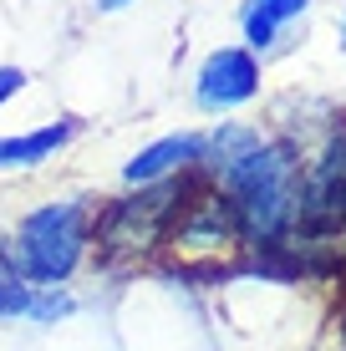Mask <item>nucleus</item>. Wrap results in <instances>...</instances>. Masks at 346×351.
Returning <instances> with one entry per match:
<instances>
[{"label":"nucleus","instance_id":"1a4fd4ad","mask_svg":"<svg viewBox=\"0 0 346 351\" xmlns=\"http://www.w3.org/2000/svg\"><path fill=\"white\" fill-rule=\"evenodd\" d=\"M71 138H77V117H56V123L10 132V138H0V173H26V168L51 163Z\"/></svg>","mask_w":346,"mask_h":351},{"label":"nucleus","instance_id":"6e6552de","mask_svg":"<svg viewBox=\"0 0 346 351\" xmlns=\"http://www.w3.org/2000/svg\"><path fill=\"white\" fill-rule=\"evenodd\" d=\"M311 16V0H245L240 5V31H245V46L255 56L275 51V46L291 36V26Z\"/></svg>","mask_w":346,"mask_h":351},{"label":"nucleus","instance_id":"39448f33","mask_svg":"<svg viewBox=\"0 0 346 351\" xmlns=\"http://www.w3.org/2000/svg\"><path fill=\"white\" fill-rule=\"evenodd\" d=\"M301 209L295 239H341L346 234V117H326L321 138L301 148Z\"/></svg>","mask_w":346,"mask_h":351},{"label":"nucleus","instance_id":"f257e3e1","mask_svg":"<svg viewBox=\"0 0 346 351\" xmlns=\"http://www.w3.org/2000/svg\"><path fill=\"white\" fill-rule=\"evenodd\" d=\"M301 143L285 132H260L255 143L234 163H224L219 173H209V184L230 193V204L240 209L245 239L249 245H270V239H291L295 209H301Z\"/></svg>","mask_w":346,"mask_h":351},{"label":"nucleus","instance_id":"4468645a","mask_svg":"<svg viewBox=\"0 0 346 351\" xmlns=\"http://www.w3.org/2000/svg\"><path fill=\"white\" fill-rule=\"evenodd\" d=\"M336 46H341V56H346V10H341V26H336Z\"/></svg>","mask_w":346,"mask_h":351},{"label":"nucleus","instance_id":"2eb2a0df","mask_svg":"<svg viewBox=\"0 0 346 351\" xmlns=\"http://www.w3.org/2000/svg\"><path fill=\"white\" fill-rule=\"evenodd\" d=\"M341 336H346V316H341Z\"/></svg>","mask_w":346,"mask_h":351},{"label":"nucleus","instance_id":"7ed1b4c3","mask_svg":"<svg viewBox=\"0 0 346 351\" xmlns=\"http://www.w3.org/2000/svg\"><path fill=\"white\" fill-rule=\"evenodd\" d=\"M92 204L87 199H51L36 204L26 219L16 224V234L5 239L16 270L31 285H66L77 275V265L92 250Z\"/></svg>","mask_w":346,"mask_h":351},{"label":"nucleus","instance_id":"f03ea898","mask_svg":"<svg viewBox=\"0 0 346 351\" xmlns=\"http://www.w3.org/2000/svg\"><path fill=\"white\" fill-rule=\"evenodd\" d=\"M204 184V168L199 173H178V178H158V184H138L123 199L102 204L92 214V250L97 265L117 270V265H143L169 245V229L184 209V199Z\"/></svg>","mask_w":346,"mask_h":351},{"label":"nucleus","instance_id":"f8f14e48","mask_svg":"<svg viewBox=\"0 0 346 351\" xmlns=\"http://www.w3.org/2000/svg\"><path fill=\"white\" fill-rule=\"evenodd\" d=\"M21 87H26V71H21V66H0V107H5Z\"/></svg>","mask_w":346,"mask_h":351},{"label":"nucleus","instance_id":"ddd939ff","mask_svg":"<svg viewBox=\"0 0 346 351\" xmlns=\"http://www.w3.org/2000/svg\"><path fill=\"white\" fill-rule=\"evenodd\" d=\"M133 0H97V10H127Z\"/></svg>","mask_w":346,"mask_h":351},{"label":"nucleus","instance_id":"20e7f679","mask_svg":"<svg viewBox=\"0 0 346 351\" xmlns=\"http://www.w3.org/2000/svg\"><path fill=\"white\" fill-rule=\"evenodd\" d=\"M173 255V270L178 275H224V270H240L249 239H245V224H240V209L230 204V193L219 184H199L194 193L184 199L178 219L169 229V245Z\"/></svg>","mask_w":346,"mask_h":351},{"label":"nucleus","instance_id":"9b49d317","mask_svg":"<svg viewBox=\"0 0 346 351\" xmlns=\"http://www.w3.org/2000/svg\"><path fill=\"white\" fill-rule=\"evenodd\" d=\"M71 311H77V300H71L62 285H36V290H31V306H26V321L51 326V321L71 316Z\"/></svg>","mask_w":346,"mask_h":351},{"label":"nucleus","instance_id":"0eeeda50","mask_svg":"<svg viewBox=\"0 0 346 351\" xmlns=\"http://www.w3.org/2000/svg\"><path fill=\"white\" fill-rule=\"evenodd\" d=\"M199 168H204V132H169L123 163V184L138 189V184H158V178L199 173Z\"/></svg>","mask_w":346,"mask_h":351},{"label":"nucleus","instance_id":"423d86ee","mask_svg":"<svg viewBox=\"0 0 346 351\" xmlns=\"http://www.w3.org/2000/svg\"><path fill=\"white\" fill-rule=\"evenodd\" d=\"M265 87V56H255L249 46H214L199 62L194 77V102L204 112H240Z\"/></svg>","mask_w":346,"mask_h":351},{"label":"nucleus","instance_id":"9d476101","mask_svg":"<svg viewBox=\"0 0 346 351\" xmlns=\"http://www.w3.org/2000/svg\"><path fill=\"white\" fill-rule=\"evenodd\" d=\"M31 290H36V285L16 270V260H10V245L0 239V316H26Z\"/></svg>","mask_w":346,"mask_h":351}]
</instances>
